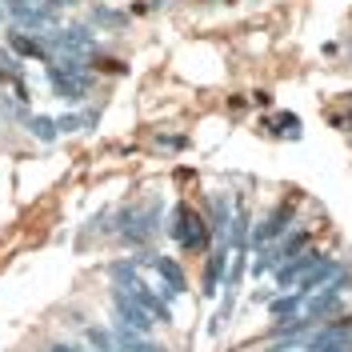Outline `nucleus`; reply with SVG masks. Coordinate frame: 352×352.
I'll list each match as a JSON object with an SVG mask.
<instances>
[{"label":"nucleus","mask_w":352,"mask_h":352,"mask_svg":"<svg viewBox=\"0 0 352 352\" xmlns=\"http://www.w3.org/2000/svg\"><path fill=\"white\" fill-rule=\"evenodd\" d=\"M224 276H228V244H224V248H217V252L204 261V280H200L204 300H217L220 292H224Z\"/></svg>","instance_id":"6e6552de"},{"label":"nucleus","mask_w":352,"mask_h":352,"mask_svg":"<svg viewBox=\"0 0 352 352\" xmlns=\"http://www.w3.org/2000/svg\"><path fill=\"white\" fill-rule=\"evenodd\" d=\"M80 124H85V120H80L76 112H65V116L56 120V129H60V132H76V129H80Z\"/></svg>","instance_id":"a211bd4d"},{"label":"nucleus","mask_w":352,"mask_h":352,"mask_svg":"<svg viewBox=\"0 0 352 352\" xmlns=\"http://www.w3.org/2000/svg\"><path fill=\"white\" fill-rule=\"evenodd\" d=\"M156 208H160V204H153V208H120V212L112 217V232L129 244V248L153 244V236L160 232V212H156Z\"/></svg>","instance_id":"f257e3e1"},{"label":"nucleus","mask_w":352,"mask_h":352,"mask_svg":"<svg viewBox=\"0 0 352 352\" xmlns=\"http://www.w3.org/2000/svg\"><path fill=\"white\" fill-rule=\"evenodd\" d=\"M112 336H116V349H120V352H168L164 344H156V340H144L140 332L124 329V324H116V329H112Z\"/></svg>","instance_id":"ddd939ff"},{"label":"nucleus","mask_w":352,"mask_h":352,"mask_svg":"<svg viewBox=\"0 0 352 352\" xmlns=\"http://www.w3.org/2000/svg\"><path fill=\"white\" fill-rule=\"evenodd\" d=\"M8 41H12V48H16L21 56H41V60L48 56V48H44V44L36 41V36H24V32H12Z\"/></svg>","instance_id":"2eb2a0df"},{"label":"nucleus","mask_w":352,"mask_h":352,"mask_svg":"<svg viewBox=\"0 0 352 352\" xmlns=\"http://www.w3.org/2000/svg\"><path fill=\"white\" fill-rule=\"evenodd\" d=\"M340 272H344V264H340V261H329V256H324V261L312 264L305 276L296 280V292H300V296H312V292H320V288L329 285L332 276H340Z\"/></svg>","instance_id":"1a4fd4ad"},{"label":"nucleus","mask_w":352,"mask_h":352,"mask_svg":"<svg viewBox=\"0 0 352 352\" xmlns=\"http://www.w3.org/2000/svg\"><path fill=\"white\" fill-rule=\"evenodd\" d=\"M4 80H12V85H16L21 76H16V65H12V60L4 56V48H0V85H4Z\"/></svg>","instance_id":"f3484780"},{"label":"nucleus","mask_w":352,"mask_h":352,"mask_svg":"<svg viewBox=\"0 0 352 352\" xmlns=\"http://www.w3.org/2000/svg\"><path fill=\"white\" fill-rule=\"evenodd\" d=\"M305 300H308V296H300L296 288H292L288 296H272V300H268V316H272L276 324H285V320H296V316L305 312Z\"/></svg>","instance_id":"f8f14e48"},{"label":"nucleus","mask_w":352,"mask_h":352,"mask_svg":"<svg viewBox=\"0 0 352 352\" xmlns=\"http://www.w3.org/2000/svg\"><path fill=\"white\" fill-rule=\"evenodd\" d=\"M24 124H28V129H32V136H36V140H44V144H52V140L60 136L56 120H48V116H32V112H24Z\"/></svg>","instance_id":"4468645a"},{"label":"nucleus","mask_w":352,"mask_h":352,"mask_svg":"<svg viewBox=\"0 0 352 352\" xmlns=\"http://www.w3.org/2000/svg\"><path fill=\"white\" fill-rule=\"evenodd\" d=\"M140 264H148V268L160 272V280H164V296H184L188 280H184V268H180L173 256H164V252H140V256H136V268H140Z\"/></svg>","instance_id":"39448f33"},{"label":"nucleus","mask_w":352,"mask_h":352,"mask_svg":"<svg viewBox=\"0 0 352 352\" xmlns=\"http://www.w3.org/2000/svg\"><path fill=\"white\" fill-rule=\"evenodd\" d=\"M268 268H272V261H268V248H261V252H256V264H252V276H264Z\"/></svg>","instance_id":"6ab92c4d"},{"label":"nucleus","mask_w":352,"mask_h":352,"mask_svg":"<svg viewBox=\"0 0 352 352\" xmlns=\"http://www.w3.org/2000/svg\"><path fill=\"white\" fill-rule=\"evenodd\" d=\"M232 212H236V204L224 197V192H217V197H208V232L217 236L220 244H224V236H228V224H232Z\"/></svg>","instance_id":"9b49d317"},{"label":"nucleus","mask_w":352,"mask_h":352,"mask_svg":"<svg viewBox=\"0 0 352 352\" xmlns=\"http://www.w3.org/2000/svg\"><path fill=\"white\" fill-rule=\"evenodd\" d=\"M85 336H88V349H92V352H112V349H116V336H112L109 329H96V324H88Z\"/></svg>","instance_id":"dca6fc26"},{"label":"nucleus","mask_w":352,"mask_h":352,"mask_svg":"<svg viewBox=\"0 0 352 352\" xmlns=\"http://www.w3.org/2000/svg\"><path fill=\"white\" fill-rule=\"evenodd\" d=\"M112 352H120V349H112Z\"/></svg>","instance_id":"4be33fe9"},{"label":"nucleus","mask_w":352,"mask_h":352,"mask_svg":"<svg viewBox=\"0 0 352 352\" xmlns=\"http://www.w3.org/2000/svg\"><path fill=\"white\" fill-rule=\"evenodd\" d=\"M48 352H88V349L72 344V340H52V344H48Z\"/></svg>","instance_id":"412c9836"},{"label":"nucleus","mask_w":352,"mask_h":352,"mask_svg":"<svg viewBox=\"0 0 352 352\" xmlns=\"http://www.w3.org/2000/svg\"><path fill=\"white\" fill-rule=\"evenodd\" d=\"M112 316H116V324H124V329L140 332V336H148L156 329V320L144 312V308L132 300L129 292H120V288H112Z\"/></svg>","instance_id":"20e7f679"},{"label":"nucleus","mask_w":352,"mask_h":352,"mask_svg":"<svg viewBox=\"0 0 352 352\" xmlns=\"http://www.w3.org/2000/svg\"><path fill=\"white\" fill-rule=\"evenodd\" d=\"M305 248H312V232H308V228H288L276 244H268V261H272V268H276V264L300 256Z\"/></svg>","instance_id":"0eeeda50"},{"label":"nucleus","mask_w":352,"mask_h":352,"mask_svg":"<svg viewBox=\"0 0 352 352\" xmlns=\"http://www.w3.org/2000/svg\"><path fill=\"white\" fill-rule=\"evenodd\" d=\"M300 352H352V329H340L336 320H329L300 340Z\"/></svg>","instance_id":"7ed1b4c3"},{"label":"nucleus","mask_w":352,"mask_h":352,"mask_svg":"<svg viewBox=\"0 0 352 352\" xmlns=\"http://www.w3.org/2000/svg\"><path fill=\"white\" fill-rule=\"evenodd\" d=\"M320 261H324V252H316V248H305L300 256H292V261L276 264V268H272V280H276V288H296V280L305 276L312 264H320Z\"/></svg>","instance_id":"423d86ee"},{"label":"nucleus","mask_w":352,"mask_h":352,"mask_svg":"<svg viewBox=\"0 0 352 352\" xmlns=\"http://www.w3.org/2000/svg\"><path fill=\"white\" fill-rule=\"evenodd\" d=\"M168 232H173V241L180 244L184 252H204V248H208V241H212L208 220L200 217L192 204H176L173 220H168Z\"/></svg>","instance_id":"f03ea898"},{"label":"nucleus","mask_w":352,"mask_h":352,"mask_svg":"<svg viewBox=\"0 0 352 352\" xmlns=\"http://www.w3.org/2000/svg\"><path fill=\"white\" fill-rule=\"evenodd\" d=\"M248 236H252V212H248L244 204H236V212H232V224H228V236H224L228 252H252Z\"/></svg>","instance_id":"9d476101"},{"label":"nucleus","mask_w":352,"mask_h":352,"mask_svg":"<svg viewBox=\"0 0 352 352\" xmlns=\"http://www.w3.org/2000/svg\"><path fill=\"white\" fill-rule=\"evenodd\" d=\"M156 144H164L168 153H176V148H184L188 140H184V136H156Z\"/></svg>","instance_id":"aec40b11"}]
</instances>
